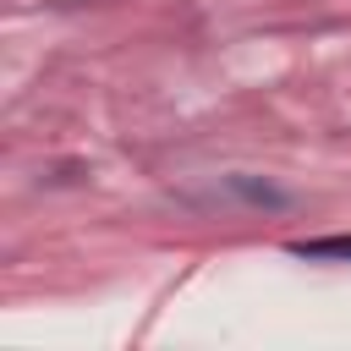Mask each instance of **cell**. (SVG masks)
Instances as JSON below:
<instances>
[{"mask_svg":"<svg viewBox=\"0 0 351 351\" xmlns=\"http://www.w3.org/2000/svg\"><path fill=\"white\" fill-rule=\"evenodd\" d=\"M296 258H340L351 263V236H318V241H291Z\"/></svg>","mask_w":351,"mask_h":351,"instance_id":"cell-1","label":"cell"}]
</instances>
